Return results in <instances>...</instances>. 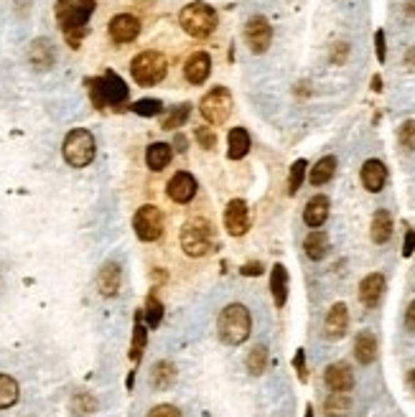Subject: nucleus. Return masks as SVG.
<instances>
[{"label": "nucleus", "mask_w": 415, "mask_h": 417, "mask_svg": "<svg viewBox=\"0 0 415 417\" xmlns=\"http://www.w3.org/2000/svg\"><path fill=\"white\" fill-rule=\"evenodd\" d=\"M334 173H336V158L334 156H326L311 168V173H308V181H311V186H324V183H329L331 178H334Z\"/></svg>", "instance_id": "obj_27"}, {"label": "nucleus", "mask_w": 415, "mask_h": 417, "mask_svg": "<svg viewBox=\"0 0 415 417\" xmlns=\"http://www.w3.org/2000/svg\"><path fill=\"white\" fill-rule=\"evenodd\" d=\"M415 252V229L405 232V242H403V257H410Z\"/></svg>", "instance_id": "obj_44"}, {"label": "nucleus", "mask_w": 415, "mask_h": 417, "mask_svg": "<svg viewBox=\"0 0 415 417\" xmlns=\"http://www.w3.org/2000/svg\"><path fill=\"white\" fill-rule=\"evenodd\" d=\"M306 168H308V163H306L303 158H298V161L291 166V175H288V194L291 196L298 194L301 183H303V178H306Z\"/></svg>", "instance_id": "obj_37"}, {"label": "nucleus", "mask_w": 415, "mask_h": 417, "mask_svg": "<svg viewBox=\"0 0 415 417\" xmlns=\"http://www.w3.org/2000/svg\"><path fill=\"white\" fill-rule=\"evenodd\" d=\"M270 291H273V300L278 308H283L288 300V270L283 265H275L270 272Z\"/></svg>", "instance_id": "obj_25"}, {"label": "nucleus", "mask_w": 415, "mask_h": 417, "mask_svg": "<svg viewBox=\"0 0 415 417\" xmlns=\"http://www.w3.org/2000/svg\"><path fill=\"white\" fill-rule=\"evenodd\" d=\"M189 115H191V104L183 102L163 117V125L161 127H163V130H176V127H183L186 125V120H189Z\"/></svg>", "instance_id": "obj_34"}, {"label": "nucleus", "mask_w": 415, "mask_h": 417, "mask_svg": "<svg viewBox=\"0 0 415 417\" xmlns=\"http://www.w3.org/2000/svg\"><path fill=\"white\" fill-rule=\"evenodd\" d=\"M196 178L186 170H178L168 181V199L176 201V204H189L191 199L196 196Z\"/></svg>", "instance_id": "obj_15"}, {"label": "nucleus", "mask_w": 415, "mask_h": 417, "mask_svg": "<svg viewBox=\"0 0 415 417\" xmlns=\"http://www.w3.org/2000/svg\"><path fill=\"white\" fill-rule=\"evenodd\" d=\"M352 410V399L347 392H331L324 402V412L329 417H347Z\"/></svg>", "instance_id": "obj_30"}, {"label": "nucleus", "mask_w": 415, "mask_h": 417, "mask_svg": "<svg viewBox=\"0 0 415 417\" xmlns=\"http://www.w3.org/2000/svg\"><path fill=\"white\" fill-rule=\"evenodd\" d=\"M349 56V46L347 43H336V49H334V54H331V61L334 64H344V59Z\"/></svg>", "instance_id": "obj_45"}, {"label": "nucleus", "mask_w": 415, "mask_h": 417, "mask_svg": "<svg viewBox=\"0 0 415 417\" xmlns=\"http://www.w3.org/2000/svg\"><path fill=\"white\" fill-rule=\"evenodd\" d=\"M232 94H230L227 87H214L199 102V112H202V117L209 125H225L230 120V115H232Z\"/></svg>", "instance_id": "obj_8"}, {"label": "nucleus", "mask_w": 415, "mask_h": 417, "mask_svg": "<svg viewBox=\"0 0 415 417\" xmlns=\"http://www.w3.org/2000/svg\"><path fill=\"white\" fill-rule=\"evenodd\" d=\"M173 381H176V367H173L171 362H158L153 364L151 369V387L156 389V392H166V389L173 387Z\"/></svg>", "instance_id": "obj_22"}, {"label": "nucleus", "mask_w": 415, "mask_h": 417, "mask_svg": "<svg viewBox=\"0 0 415 417\" xmlns=\"http://www.w3.org/2000/svg\"><path fill=\"white\" fill-rule=\"evenodd\" d=\"M347 328H349V308L344 305V303H336V305H331L329 313H326L324 336L329 341H336L347 333Z\"/></svg>", "instance_id": "obj_16"}, {"label": "nucleus", "mask_w": 415, "mask_h": 417, "mask_svg": "<svg viewBox=\"0 0 415 417\" xmlns=\"http://www.w3.org/2000/svg\"><path fill=\"white\" fill-rule=\"evenodd\" d=\"M176 146H178V151H186V138H183V135L176 138Z\"/></svg>", "instance_id": "obj_50"}, {"label": "nucleus", "mask_w": 415, "mask_h": 417, "mask_svg": "<svg viewBox=\"0 0 415 417\" xmlns=\"http://www.w3.org/2000/svg\"><path fill=\"white\" fill-rule=\"evenodd\" d=\"M74 417H90L92 412H97V399L92 397L90 392H77L69 402Z\"/></svg>", "instance_id": "obj_33"}, {"label": "nucleus", "mask_w": 415, "mask_h": 417, "mask_svg": "<svg viewBox=\"0 0 415 417\" xmlns=\"http://www.w3.org/2000/svg\"><path fill=\"white\" fill-rule=\"evenodd\" d=\"M405 67L408 69H415V46L405 54Z\"/></svg>", "instance_id": "obj_48"}, {"label": "nucleus", "mask_w": 415, "mask_h": 417, "mask_svg": "<svg viewBox=\"0 0 415 417\" xmlns=\"http://www.w3.org/2000/svg\"><path fill=\"white\" fill-rule=\"evenodd\" d=\"M303 249L311 260H324L326 252H329V237H326V232H321V229L311 232V234L306 237Z\"/></svg>", "instance_id": "obj_28"}, {"label": "nucleus", "mask_w": 415, "mask_h": 417, "mask_svg": "<svg viewBox=\"0 0 415 417\" xmlns=\"http://www.w3.org/2000/svg\"><path fill=\"white\" fill-rule=\"evenodd\" d=\"M217 11L212 6H207L204 0H194L189 6H183L178 13V23L181 28L189 33L191 38H207L217 28Z\"/></svg>", "instance_id": "obj_5"}, {"label": "nucleus", "mask_w": 415, "mask_h": 417, "mask_svg": "<svg viewBox=\"0 0 415 417\" xmlns=\"http://www.w3.org/2000/svg\"><path fill=\"white\" fill-rule=\"evenodd\" d=\"M173 158V148L168 143H153L146 151V163L151 170H163L166 166L171 163Z\"/></svg>", "instance_id": "obj_24"}, {"label": "nucleus", "mask_w": 415, "mask_h": 417, "mask_svg": "<svg viewBox=\"0 0 415 417\" xmlns=\"http://www.w3.org/2000/svg\"><path fill=\"white\" fill-rule=\"evenodd\" d=\"M61 153H64V161L72 168H87L95 161V153H97L95 135L90 130H85V127H74V130L67 133L64 143H61Z\"/></svg>", "instance_id": "obj_6"}, {"label": "nucleus", "mask_w": 415, "mask_h": 417, "mask_svg": "<svg viewBox=\"0 0 415 417\" xmlns=\"http://www.w3.org/2000/svg\"><path fill=\"white\" fill-rule=\"evenodd\" d=\"M209 74H212V56L207 51H194L186 59V64H183V77H186L189 85H196V87L204 85L209 79Z\"/></svg>", "instance_id": "obj_13"}, {"label": "nucleus", "mask_w": 415, "mask_h": 417, "mask_svg": "<svg viewBox=\"0 0 415 417\" xmlns=\"http://www.w3.org/2000/svg\"><path fill=\"white\" fill-rule=\"evenodd\" d=\"M107 33H110V38L115 43H130L141 33V21L135 18V16H130V13H120V16H115L110 21Z\"/></svg>", "instance_id": "obj_12"}, {"label": "nucleus", "mask_w": 415, "mask_h": 417, "mask_svg": "<svg viewBox=\"0 0 415 417\" xmlns=\"http://www.w3.org/2000/svg\"><path fill=\"white\" fill-rule=\"evenodd\" d=\"M56 61V51H54V43L49 38H33L28 46V64L36 72H49L54 67Z\"/></svg>", "instance_id": "obj_14"}, {"label": "nucleus", "mask_w": 415, "mask_h": 417, "mask_svg": "<svg viewBox=\"0 0 415 417\" xmlns=\"http://www.w3.org/2000/svg\"><path fill=\"white\" fill-rule=\"evenodd\" d=\"M146 341H148V331H146V326H143V313H138L135 315V328H133V346H130V359H133L135 364L141 362Z\"/></svg>", "instance_id": "obj_32"}, {"label": "nucleus", "mask_w": 415, "mask_h": 417, "mask_svg": "<svg viewBox=\"0 0 415 417\" xmlns=\"http://www.w3.org/2000/svg\"><path fill=\"white\" fill-rule=\"evenodd\" d=\"M252 331V315L244 308L242 303H230L225 305L217 318V336L225 341L227 346H239L250 339Z\"/></svg>", "instance_id": "obj_2"}, {"label": "nucleus", "mask_w": 415, "mask_h": 417, "mask_svg": "<svg viewBox=\"0 0 415 417\" xmlns=\"http://www.w3.org/2000/svg\"><path fill=\"white\" fill-rule=\"evenodd\" d=\"M293 367H296V372H298V379L306 381V354H303V349H298V354H296Z\"/></svg>", "instance_id": "obj_43"}, {"label": "nucleus", "mask_w": 415, "mask_h": 417, "mask_svg": "<svg viewBox=\"0 0 415 417\" xmlns=\"http://www.w3.org/2000/svg\"><path fill=\"white\" fill-rule=\"evenodd\" d=\"M306 417H313V407H311V405L306 407Z\"/></svg>", "instance_id": "obj_53"}, {"label": "nucleus", "mask_w": 415, "mask_h": 417, "mask_svg": "<svg viewBox=\"0 0 415 417\" xmlns=\"http://www.w3.org/2000/svg\"><path fill=\"white\" fill-rule=\"evenodd\" d=\"M133 229L141 242H156L163 234V214H161L158 206L153 204L141 206L133 217Z\"/></svg>", "instance_id": "obj_9"}, {"label": "nucleus", "mask_w": 415, "mask_h": 417, "mask_svg": "<svg viewBox=\"0 0 415 417\" xmlns=\"http://www.w3.org/2000/svg\"><path fill=\"white\" fill-rule=\"evenodd\" d=\"M130 109L141 117H156L163 112V102H161V99H138Z\"/></svg>", "instance_id": "obj_38"}, {"label": "nucleus", "mask_w": 415, "mask_h": 417, "mask_svg": "<svg viewBox=\"0 0 415 417\" xmlns=\"http://www.w3.org/2000/svg\"><path fill=\"white\" fill-rule=\"evenodd\" d=\"M362 186L370 191V194H379L382 188H385V181H387V168L382 161H377V158H370L365 166H362Z\"/></svg>", "instance_id": "obj_19"}, {"label": "nucleus", "mask_w": 415, "mask_h": 417, "mask_svg": "<svg viewBox=\"0 0 415 417\" xmlns=\"http://www.w3.org/2000/svg\"><path fill=\"white\" fill-rule=\"evenodd\" d=\"M166 72H168V61L161 51H141L130 61V74L135 85L141 87H156L166 79Z\"/></svg>", "instance_id": "obj_7"}, {"label": "nucleus", "mask_w": 415, "mask_h": 417, "mask_svg": "<svg viewBox=\"0 0 415 417\" xmlns=\"http://www.w3.org/2000/svg\"><path fill=\"white\" fill-rule=\"evenodd\" d=\"M268 369V349L265 346H255L250 351V357H247V372L255 377H260Z\"/></svg>", "instance_id": "obj_36"}, {"label": "nucleus", "mask_w": 415, "mask_h": 417, "mask_svg": "<svg viewBox=\"0 0 415 417\" xmlns=\"http://www.w3.org/2000/svg\"><path fill=\"white\" fill-rule=\"evenodd\" d=\"M217 247L214 224L204 217H194L181 227V249L189 257H207Z\"/></svg>", "instance_id": "obj_4"}, {"label": "nucleus", "mask_w": 415, "mask_h": 417, "mask_svg": "<svg viewBox=\"0 0 415 417\" xmlns=\"http://www.w3.org/2000/svg\"><path fill=\"white\" fill-rule=\"evenodd\" d=\"M355 357L360 364H372L377 359V336L372 331H362L355 339Z\"/></svg>", "instance_id": "obj_23"}, {"label": "nucleus", "mask_w": 415, "mask_h": 417, "mask_svg": "<svg viewBox=\"0 0 415 417\" xmlns=\"http://www.w3.org/2000/svg\"><path fill=\"white\" fill-rule=\"evenodd\" d=\"M244 41L250 46L252 54H265L273 41V26L268 23L265 16H252L247 23H244Z\"/></svg>", "instance_id": "obj_10"}, {"label": "nucleus", "mask_w": 415, "mask_h": 417, "mask_svg": "<svg viewBox=\"0 0 415 417\" xmlns=\"http://www.w3.org/2000/svg\"><path fill=\"white\" fill-rule=\"evenodd\" d=\"M370 234H372V242H374V244H385L387 239L392 237V217L385 212V209H379V212H374V217H372V229H370Z\"/></svg>", "instance_id": "obj_26"}, {"label": "nucleus", "mask_w": 415, "mask_h": 417, "mask_svg": "<svg viewBox=\"0 0 415 417\" xmlns=\"http://www.w3.org/2000/svg\"><path fill=\"white\" fill-rule=\"evenodd\" d=\"M397 138H400V146H403L405 151H415V120L403 122Z\"/></svg>", "instance_id": "obj_39"}, {"label": "nucleus", "mask_w": 415, "mask_h": 417, "mask_svg": "<svg viewBox=\"0 0 415 417\" xmlns=\"http://www.w3.org/2000/svg\"><path fill=\"white\" fill-rule=\"evenodd\" d=\"M405 326H408V331L415 333V300L408 305V310H405Z\"/></svg>", "instance_id": "obj_47"}, {"label": "nucleus", "mask_w": 415, "mask_h": 417, "mask_svg": "<svg viewBox=\"0 0 415 417\" xmlns=\"http://www.w3.org/2000/svg\"><path fill=\"white\" fill-rule=\"evenodd\" d=\"M382 293H385V275H379V272L367 275L360 283V300L367 308H377L379 300H382Z\"/></svg>", "instance_id": "obj_20"}, {"label": "nucleus", "mask_w": 415, "mask_h": 417, "mask_svg": "<svg viewBox=\"0 0 415 417\" xmlns=\"http://www.w3.org/2000/svg\"><path fill=\"white\" fill-rule=\"evenodd\" d=\"M250 133L244 127H235L232 133H230V151H227V156L232 158V161H239V158L250 153Z\"/></svg>", "instance_id": "obj_29"}, {"label": "nucleus", "mask_w": 415, "mask_h": 417, "mask_svg": "<svg viewBox=\"0 0 415 417\" xmlns=\"http://www.w3.org/2000/svg\"><path fill=\"white\" fill-rule=\"evenodd\" d=\"M324 381L331 392H349V389L355 387V374H352L349 364L336 362V364H331V367H326Z\"/></svg>", "instance_id": "obj_18"}, {"label": "nucleus", "mask_w": 415, "mask_h": 417, "mask_svg": "<svg viewBox=\"0 0 415 417\" xmlns=\"http://www.w3.org/2000/svg\"><path fill=\"white\" fill-rule=\"evenodd\" d=\"M372 90H374V92L382 90V79H379V77H374V79H372Z\"/></svg>", "instance_id": "obj_51"}, {"label": "nucleus", "mask_w": 415, "mask_h": 417, "mask_svg": "<svg viewBox=\"0 0 415 417\" xmlns=\"http://www.w3.org/2000/svg\"><path fill=\"white\" fill-rule=\"evenodd\" d=\"M374 51H377V61L382 64V61L387 59V49H385V31L379 28L377 33H374Z\"/></svg>", "instance_id": "obj_42"}, {"label": "nucleus", "mask_w": 415, "mask_h": 417, "mask_svg": "<svg viewBox=\"0 0 415 417\" xmlns=\"http://www.w3.org/2000/svg\"><path fill=\"white\" fill-rule=\"evenodd\" d=\"M408 384H410V387H413V392H415V369H413V372H410V377H408Z\"/></svg>", "instance_id": "obj_52"}, {"label": "nucleus", "mask_w": 415, "mask_h": 417, "mask_svg": "<svg viewBox=\"0 0 415 417\" xmlns=\"http://www.w3.org/2000/svg\"><path fill=\"white\" fill-rule=\"evenodd\" d=\"M143 315H146L148 328H158L161 320H163V303H161L156 296H148L146 310H143Z\"/></svg>", "instance_id": "obj_35"}, {"label": "nucleus", "mask_w": 415, "mask_h": 417, "mask_svg": "<svg viewBox=\"0 0 415 417\" xmlns=\"http://www.w3.org/2000/svg\"><path fill=\"white\" fill-rule=\"evenodd\" d=\"M148 417H181V410L173 405H156L148 412Z\"/></svg>", "instance_id": "obj_41"}, {"label": "nucleus", "mask_w": 415, "mask_h": 417, "mask_svg": "<svg viewBox=\"0 0 415 417\" xmlns=\"http://www.w3.org/2000/svg\"><path fill=\"white\" fill-rule=\"evenodd\" d=\"M18 397H21L18 381L8 374H0V410L13 407L16 402H18Z\"/></svg>", "instance_id": "obj_31"}, {"label": "nucleus", "mask_w": 415, "mask_h": 417, "mask_svg": "<svg viewBox=\"0 0 415 417\" xmlns=\"http://www.w3.org/2000/svg\"><path fill=\"white\" fill-rule=\"evenodd\" d=\"M87 90H90L92 104H95L97 109L125 104L130 97L128 85L122 82V77L117 72H104L102 77L87 79Z\"/></svg>", "instance_id": "obj_3"}, {"label": "nucleus", "mask_w": 415, "mask_h": 417, "mask_svg": "<svg viewBox=\"0 0 415 417\" xmlns=\"http://www.w3.org/2000/svg\"><path fill=\"white\" fill-rule=\"evenodd\" d=\"M250 206H247V201L242 199H232L230 204H227L225 209V229L230 232L232 237H242L247 234V229H250Z\"/></svg>", "instance_id": "obj_11"}, {"label": "nucleus", "mask_w": 415, "mask_h": 417, "mask_svg": "<svg viewBox=\"0 0 415 417\" xmlns=\"http://www.w3.org/2000/svg\"><path fill=\"white\" fill-rule=\"evenodd\" d=\"M260 272H263V265H260V262H247V265L242 267V275H247V278H255Z\"/></svg>", "instance_id": "obj_46"}, {"label": "nucleus", "mask_w": 415, "mask_h": 417, "mask_svg": "<svg viewBox=\"0 0 415 417\" xmlns=\"http://www.w3.org/2000/svg\"><path fill=\"white\" fill-rule=\"evenodd\" d=\"M196 143L204 151H214L217 148V133H214L212 127H196Z\"/></svg>", "instance_id": "obj_40"}, {"label": "nucleus", "mask_w": 415, "mask_h": 417, "mask_svg": "<svg viewBox=\"0 0 415 417\" xmlns=\"http://www.w3.org/2000/svg\"><path fill=\"white\" fill-rule=\"evenodd\" d=\"M95 8H97L95 0H56V21H59L61 33L72 49H80L82 38L87 36V23H90Z\"/></svg>", "instance_id": "obj_1"}, {"label": "nucleus", "mask_w": 415, "mask_h": 417, "mask_svg": "<svg viewBox=\"0 0 415 417\" xmlns=\"http://www.w3.org/2000/svg\"><path fill=\"white\" fill-rule=\"evenodd\" d=\"M122 285V270L117 262H104L97 272V291L104 298H115Z\"/></svg>", "instance_id": "obj_17"}, {"label": "nucleus", "mask_w": 415, "mask_h": 417, "mask_svg": "<svg viewBox=\"0 0 415 417\" xmlns=\"http://www.w3.org/2000/svg\"><path fill=\"white\" fill-rule=\"evenodd\" d=\"M326 219H329V199H326L324 194L311 196L303 209V222L308 224V227H313V229H318Z\"/></svg>", "instance_id": "obj_21"}, {"label": "nucleus", "mask_w": 415, "mask_h": 417, "mask_svg": "<svg viewBox=\"0 0 415 417\" xmlns=\"http://www.w3.org/2000/svg\"><path fill=\"white\" fill-rule=\"evenodd\" d=\"M405 13H408V16H415V0H405Z\"/></svg>", "instance_id": "obj_49"}]
</instances>
